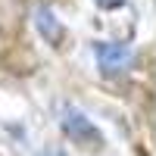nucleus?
<instances>
[{"label":"nucleus","mask_w":156,"mask_h":156,"mask_svg":"<svg viewBox=\"0 0 156 156\" xmlns=\"http://www.w3.org/2000/svg\"><path fill=\"white\" fill-rule=\"evenodd\" d=\"M94 53L100 59V69L103 72H115L128 66V59H131V50H128L125 44H109V41H97L94 44Z\"/></svg>","instance_id":"nucleus-3"},{"label":"nucleus","mask_w":156,"mask_h":156,"mask_svg":"<svg viewBox=\"0 0 156 156\" xmlns=\"http://www.w3.org/2000/svg\"><path fill=\"white\" fill-rule=\"evenodd\" d=\"M44 156H66V153H59V150H50V153H44Z\"/></svg>","instance_id":"nucleus-5"},{"label":"nucleus","mask_w":156,"mask_h":156,"mask_svg":"<svg viewBox=\"0 0 156 156\" xmlns=\"http://www.w3.org/2000/svg\"><path fill=\"white\" fill-rule=\"evenodd\" d=\"M34 28L44 37V44H50V47H62V41H66V25L53 16L50 6H41L34 12Z\"/></svg>","instance_id":"nucleus-2"},{"label":"nucleus","mask_w":156,"mask_h":156,"mask_svg":"<svg viewBox=\"0 0 156 156\" xmlns=\"http://www.w3.org/2000/svg\"><path fill=\"white\" fill-rule=\"evenodd\" d=\"M59 125H62V131H66L78 147H84V150H100L103 147V134L97 131V125L90 122L81 109L66 106L62 115H59Z\"/></svg>","instance_id":"nucleus-1"},{"label":"nucleus","mask_w":156,"mask_h":156,"mask_svg":"<svg viewBox=\"0 0 156 156\" xmlns=\"http://www.w3.org/2000/svg\"><path fill=\"white\" fill-rule=\"evenodd\" d=\"M94 3L100 9H119V6H125V0H94Z\"/></svg>","instance_id":"nucleus-4"}]
</instances>
